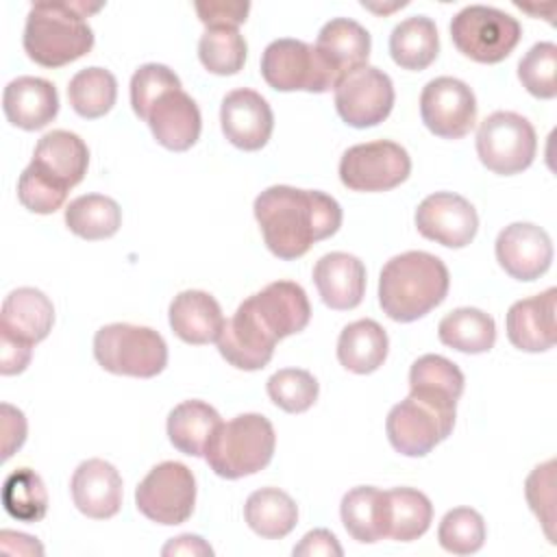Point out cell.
<instances>
[{"mask_svg": "<svg viewBox=\"0 0 557 557\" xmlns=\"http://www.w3.org/2000/svg\"><path fill=\"white\" fill-rule=\"evenodd\" d=\"M520 37V22L496 7L470 4L450 22L455 48L476 63H500L513 52Z\"/></svg>", "mask_w": 557, "mask_h": 557, "instance_id": "cell-7", "label": "cell"}, {"mask_svg": "<svg viewBox=\"0 0 557 557\" xmlns=\"http://www.w3.org/2000/svg\"><path fill=\"white\" fill-rule=\"evenodd\" d=\"M276 435L261 413H242L220 422L205 446L209 468L222 479H242L263 470L274 455Z\"/></svg>", "mask_w": 557, "mask_h": 557, "instance_id": "cell-4", "label": "cell"}, {"mask_svg": "<svg viewBox=\"0 0 557 557\" xmlns=\"http://www.w3.org/2000/svg\"><path fill=\"white\" fill-rule=\"evenodd\" d=\"M457 403L437 400L409 392L394 405L385 420V433L396 453L405 457H424L444 442L455 426Z\"/></svg>", "mask_w": 557, "mask_h": 557, "instance_id": "cell-6", "label": "cell"}, {"mask_svg": "<svg viewBox=\"0 0 557 557\" xmlns=\"http://www.w3.org/2000/svg\"><path fill=\"white\" fill-rule=\"evenodd\" d=\"M161 553L163 555H213V548L200 535L185 533L168 542Z\"/></svg>", "mask_w": 557, "mask_h": 557, "instance_id": "cell-50", "label": "cell"}, {"mask_svg": "<svg viewBox=\"0 0 557 557\" xmlns=\"http://www.w3.org/2000/svg\"><path fill=\"white\" fill-rule=\"evenodd\" d=\"M224 137L242 150H261L272 137L274 113L268 100L255 89H233L220 107Z\"/></svg>", "mask_w": 557, "mask_h": 557, "instance_id": "cell-16", "label": "cell"}, {"mask_svg": "<svg viewBox=\"0 0 557 557\" xmlns=\"http://www.w3.org/2000/svg\"><path fill=\"white\" fill-rule=\"evenodd\" d=\"M339 516L348 535L361 544H374L387 537L385 492L374 485H359L344 494Z\"/></svg>", "mask_w": 557, "mask_h": 557, "instance_id": "cell-28", "label": "cell"}, {"mask_svg": "<svg viewBox=\"0 0 557 557\" xmlns=\"http://www.w3.org/2000/svg\"><path fill=\"white\" fill-rule=\"evenodd\" d=\"M524 494H527L531 511L544 524L546 537L550 542H555V533H553V527H555V461L553 459L533 468V472L527 476Z\"/></svg>", "mask_w": 557, "mask_h": 557, "instance_id": "cell-44", "label": "cell"}, {"mask_svg": "<svg viewBox=\"0 0 557 557\" xmlns=\"http://www.w3.org/2000/svg\"><path fill=\"white\" fill-rule=\"evenodd\" d=\"M496 261L516 281L540 278L553 261L548 233L531 222H513L496 237Z\"/></svg>", "mask_w": 557, "mask_h": 557, "instance_id": "cell-15", "label": "cell"}, {"mask_svg": "<svg viewBox=\"0 0 557 557\" xmlns=\"http://www.w3.org/2000/svg\"><path fill=\"white\" fill-rule=\"evenodd\" d=\"M313 283L326 307L348 311L363 300L366 265L355 255L329 252L315 261Z\"/></svg>", "mask_w": 557, "mask_h": 557, "instance_id": "cell-23", "label": "cell"}, {"mask_svg": "<svg viewBox=\"0 0 557 557\" xmlns=\"http://www.w3.org/2000/svg\"><path fill=\"white\" fill-rule=\"evenodd\" d=\"M440 52L435 22L426 15H411L394 26L389 35V54L403 70H426Z\"/></svg>", "mask_w": 557, "mask_h": 557, "instance_id": "cell-30", "label": "cell"}, {"mask_svg": "<svg viewBox=\"0 0 557 557\" xmlns=\"http://www.w3.org/2000/svg\"><path fill=\"white\" fill-rule=\"evenodd\" d=\"M315 50L342 78L348 72L368 65L370 33L350 17H335L320 28Z\"/></svg>", "mask_w": 557, "mask_h": 557, "instance_id": "cell-27", "label": "cell"}, {"mask_svg": "<svg viewBox=\"0 0 557 557\" xmlns=\"http://www.w3.org/2000/svg\"><path fill=\"white\" fill-rule=\"evenodd\" d=\"M261 76L276 91L324 94L339 76L320 57L315 46L300 39H274L261 54Z\"/></svg>", "mask_w": 557, "mask_h": 557, "instance_id": "cell-8", "label": "cell"}, {"mask_svg": "<svg viewBox=\"0 0 557 557\" xmlns=\"http://www.w3.org/2000/svg\"><path fill=\"white\" fill-rule=\"evenodd\" d=\"M168 313L174 335L194 346L218 342L226 322L218 300L202 289H185L176 294Z\"/></svg>", "mask_w": 557, "mask_h": 557, "instance_id": "cell-25", "label": "cell"}, {"mask_svg": "<svg viewBox=\"0 0 557 557\" xmlns=\"http://www.w3.org/2000/svg\"><path fill=\"white\" fill-rule=\"evenodd\" d=\"M220 422V413L211 405L202 400H183L168 416V437L176 450L189 457H200Z\"/></svg>", "mask_w": 557, "mask_h": 557, "instance_id": "cell-33", "label": "cell"}, {"mask_svg": "<svg viewBox=\"0 0 557 557\" xmlns=\"http://www.w3.org/2000/svg\"><path fill=\"white\" fill-rule=\"evenodd\" d=\"M409 152L389 139L350 146L339 159V181L352 191H387L409 178Z\"/></svg>", "mask_w": 557, "mask_h": 557, "instance_id": "cell-11", "label": "cell"}, {"mask_svg": "<svg viewBox=\"0 0 557 557\" xmlns=\"http://www.w3.org/2000/svg\"><path fill=\"white\" fill-rule=\"evenodd\" d=\"M420 117L442 139H461L476 124L474 91L459 78L437 76L420 94Z\"/></svg>", "mask_w": 557, "mask_h": 557, "instance_id": "cell-13", "label": "cell"}, {"mask_svg": "<svg viewBox=\"0 0 557 557\" xmlns=\"http://www.w3.org/2000/svg\"><path fill=\"white\" fill-rule=\"evenodd\" d=\"M30 355H33L30 344L0 331V372L4 376L24 372L26 366L30 363Z\"/></svg>", "mask_w": 557, "mask_h": 557, "instance_id": "cell-47", "label": "cell"}, {"mask_svg": "<svg viewBox=\"0 0 557 557\" xmlns=\"http://www.w3.org/2000/svg\"><path fill=\"white\" fill-rule=\"evenodd\" d=\"M2 111L13 126L39 131L59 113L57 87L39 76H17L4 87Z\"/></svg>", "mask_w": 557, "mask_h": 557, "instance_id": "cell-24", "label": "cell"}, {"mask_svg": "<svg viewBox=\"0 0 557 557\" xmlns=\"http://www.w3.org/2000/svg\"><path fill=\"white\" fill-rule=\"evenodd\" d=\"M248 11V2H196V13L207 28H237Z\"/></svg>", "mask_w": 557, "mask_h": 557, "instance_id": "cell-46", "label": "cell"}, {"mask_svg": "<svg viewBox=\"0 0 557 557\" xmlns=\"http://www.w3.org/2000/svg\"><path fill=\"white\" fill-rule=\"evenodd\" d=\"M437 337L444 346L459 352L481 355L496 342L494 318L476 307H459L446 313L437 324Z\"/></svg>", "mask_w": 557, "mask_h": 557, "instance_id": "cell-32", "label": "cell"}, {"mask_svg": "<svg viewBox=\"0 0 557 557\" xmlns=\"http://www.w3.org/2000/svg\"><path fill=\"white\" fill-rule=\"evenodd\" d=\"M181 89V78L161 63H144L131 78V107L146 122L152 104L168 91Z\"/></svg>", "mask_w": 557, "mask_h": 557, "instance_id": "cell-43", "label": "cell"}, {"mask_svg": "<svg viewBox=\"0 0 557 557\" xmlns=\"http://www.w3.org/2000/svg\"><path fill=\"white\" fill-rule=\"evenodd\" d=\"M94 357L111 374L152 379L168 366V344L150 326L113 322L96 331Z\"/></svg>", "mask_w": 557, "mask_h": 557, "instance_id": "cell-5", "label": "cell"}, {"mask_svg": "<svg viewBox=\"0 0 557 557\" xmlns=\"http://www.w3.org/2000/svg\"><path fill=\"white\" fill-rule=\"evenodd\" d=\"M252 211L268 250L285 261L302 257L342 226L339 202L318 189L272 185L255 198Z\"/></svg>", "mask_w": 557, "mask_h": 557, "instance_id": "cell-1", "label": "cell"}, {"mask_svg": "<svg viewBox=\"0 0 557 557\" xmlns=\"http://www.w3.org/2000/svg\"><path fill=\"white\" fill-rule=\"evenodd\" d=\"M342 546L337 537L326 529H313L309 531L298 546H294V557H342Z\"/></svg>", "mask_w": 557, "mask_h": 557, "instance_id": "cell-49", "label": "cell"}, {"mask_svg": "<svg viewBox=\"0 0 557 557\" xmlns=\"http://www.w3.org/2000/svg\"><path fill=\"white\" fill-rule=\"evenodd\" d=\"M463 372L442 355H422L411 363L409 389L440 400L457 403L463 394Z\"/></svg>", "mask_w": 557, "mask_h": 557, "instance_id": "cell-37", "label": "cell"}, {"mask_svg": "<svg viewBox=\"0 0 557 557\" xmlns=\"http://www.w3.org/2000/svg\"><path fill=\"white\" fill-rule=\"evenodd\" d=\"M485 520L472 507H455L446 511L437 527V542L453 555H472L485 542Z\"/></svg>", "mask_w": 557, "mask_h": 557, "instance_id": "cell-40", "label": "cell"}, {"mask_svg": "<svg viewBox=\"0 0 557 557\" xmlns=\"http://www.w3.org/2000/svg\"><path fill=\"white\" fill-rule=\"evenodd\" d=\"M67 191L39 174L30 163L17 178V200L33 213H54L63 207Z\"/></svg>", "mask_w": 557, "mask_h": 557, "instance_id": "cell-45", "label": "cell"}, {"mask_svg": "<svg viewBox=\"0 0 557 557\" xmlns=\"http://www.w3.org/2000/svg\"><path fill=\"white\" fill-rule=\"evenodd\" d=\"M259 322L270 335L283 339L300 333L311 318V305L305 289L294 281H274L246 298Z\"/></svg>", "mask_w": 557, "mask_h": 557, "instance_id": "cell-18", "label": "cell"}, {"mask_svg": "<svg viewBox=\"0 0 557 557\" xmlns=\"http://www.w3.org/2000/svg\"><path fill=\"white\" fill-rule=\"evenodd\" d=\"M392 78L374 65H361L342 76L335 85V109L352 128L381 124L392 113Z\"/></svg>", "mask_w": 557, "mask_h": 557, "instance_id": "cell-12", "label": "cell"}, {"mask_svg": "<svg viewBox=\"0 0 557 557\" xmlns=\"http://www.w3.org/2000/svg\"><path fill=\"white\" fill-rule=\"evenodd\" d=\"M72 500L81 513L94 520L113 518L122 507V476L104 459H87L72 474Z\"/></svg>", "mask_w": 557, "mask_h": 557, "instance_id": "cell-19", "label": "cell"}, {"mask_svg": "<svg viewBox=\"0 0 557 557\" xmlns=\"http://www.w3.org/2000/svg\"><path fill=\"white\" fill-rule=\"evenodd\" d=\"M389 339L385 329L370 318L344 326L337 339L339 363L355 374H370L379 370L387 357Z\"/></svg>", "mask_w": 557, "mask_h": 557, "instance_id": "cell-29", "label": "cell"}, {"mask_svg": "<svg viewBox=\"0 0 557 557\" xmlns=\"http://www.w3.org/2000/svg\"><path fill=\"white\" fill-rule=\"evenodd\" d=\"M450 276L446 263L424 250L392 257L379 276V305L394 322H413L442 305Z\"/></svg>", "mask_w": 557, "mask_h": 557, "instance_id": "cell-2", "label": "cell"}, {"mask_svg": "<svg viewBox=\"0 0 557 557\" xmlns=\"http://www.w3.org/2000/svg\"><path fill=\"white\" fill-rule=\"evenodd\" d=\"M102 4L87 2H35L26 15L24 50L30 61L44 67H61L94 48V30L87 15Z\"/></svg>", "mask_w": 557, "mask_h": 557, "instance_id": "cell-3", "label": "cell"}, {"mask_svg": "<svg viewBox=\"0 0 557 557\" xmlns=\"http://www.w3.org/2000/svg\"><path fill=\"white\" fill-rule=\"evenodd\" d=\"M137 509L157 524H181L194 513L196 479L181 461L157 463L135 490Z\"/></svg>", "mask_w": 557, "mask_h": 557, "instance_id": "cell-10", "label": "cell"}, {"mask_svg": "<svg viewBox=\"0 0 557 557\" xmlns=\"http://www.w3.org/2000/svg\"><path fill=\"white\" fill-rule=\"evenodd\" d=\"M416 228L422 237L446 248L468 246L479 231L476 209L459 194L435 191L416 209Z\"/></svg>", "mask_w": 557, "mask_h": 557, "instance_id": "cell-14", "label": "cell"}, {"mask_svg": "<svg viewBox=\"0 0 557 557\" xmlns=\"http://www.w3.org/2000/svg\"><path fill=\"white\" fill-rule=\"evenodd\" d=\"M152 137L168 150L183 152L191 148L202 128V117L196 100L183 89L163 94L146 117Z\"/></svg>", "mask_w": 557, "mask_h": 557, "instance_id": "cell-20", "label": "cell"}, {"mask_svg": "<svg viewBox=\"0 0 557 557\" xmlns=\"http://www.w3.org/2000/svg\"><path fill=\"white\" fill-rule=\"evenodd\" d=\"M117 98V81L104 67H85L70 78L67 100L72 109L85 117L96 120L109 113Z\"/></svg>", "mask_w": 557, "mask_h": 557, "instance_id": "cell-36", "label": "cell"}, {"mask_svg": "<svg viewBox=\"0 0 557 557\" xmlns=\"http://www.w3.org/2000/svg\"><path fill=\"white\" fill-rule=\"evenodd\" d=\"M30 165L39 174L50 178L54 185L70 191L87 174L89 150H87V144L76 133L57 128L46 133L37 141Z\"/></svg>", "mask_w": 557, "mask_h": 557, "instance_id": "cell-21", "label": "cell"}, {"mask_svg": "<svg viewBox=\"0 0 557 557\" xmlns=\"http://www.w3.org/2000/svg\"><path fill=\"white\" fill-rule=\"evenodd\" d=\"M555 298L557 289L516 300L505 318L509 342L524 352H544L555 344Z\"/></svg>", "mask_w": 557, "mask_h": 557, "instance_id": "cell-22", "label": "cell"}, {"mask_svg": "<svg viewBox=\"0 0 557 557\" xmlns=\"http://www.w3.org/2000/svg\"><path fill=\"white\" fill-rule=\"evenodd\" d=\"M2 459L7 461L15 450L22 448L26 440V418L20 409L2 403Z\"/></svg>", "mask_w": 557, "mask_h": 557, "instance_id": "cell-48", "label": "cell"}, {"mask_svg": "<svg viewBox=\"0 0 557 557\" xmlns=\"http://www.w3.org/2000/svg\"><path fill=\"white\" fill-rule=\"evenodd\" d=\"M537 152L533 124L513 111L490 113L476 131V154L494 174L511 176L527 170Z\"/></svg>", "mask_w": 557, "mask_h": 557, "instance_id": "cell-9", "label": "cell"}, {"mask_svg": "<svg viewBox=\"0 0 557 557\" xmlns=\"http://www.w3.org/2000/svg\"><path fill=\"white\" fill-rule=\"evenodd\" d=\"M244 518L257 535L265 540H281L294 531L298 522V507L287 492L278 487H261L246 498Z\"/></svg>", "mask_w": 557, "mask_h": 557, "instance_id": "cell-31", "label": "cell"}, {"mask_svg": "<svg viewBox=\"0 0 557 557\" xmlns=\"http://www.w3.org/2000/svg\"><path fill=\"white\" fill-rule=\"evenodd\" d=\"M518 78L522 87L542 100L557 96V46L540 41L518 63Z\"/></svg>", "mask_w": 557, "mask_h": 557, "instance_id": "cell-42", "label": "cell"}, {"mask_svg": "<svg viewBox=\"0 0 557 557\" xmlns=\"http://www.w3.org/2000/svg\"><path fill=\"white\" fill-rule=\"evenodd\" d=\"M248 46L237 28H207L198 41L200 63L218 76L237 74L246 63Z\"/></svg>", "mask_w": 557, "mask_h": 557, "instance_id": "cell-39", "label": "cell"}, {"mask_svg": "<svg viewBox=\"0 0 557 557\" xmlns=\"http://www.w3.org/2000/svg\"><path fill=\"white\" fill-rule=\"evenodd\" d=\"M276 337L265 331L250 305L244 300L231 320L224 322L218 337L220 355L237 370L255 372L270 363Z\"/></svg>", "mask_w": 557, "mask_h": 557, "instance_id": "cell-17", "label": "cell"}, {"mask_svg": "<svg viewBox=\"0 0 557 557\" xmlns=\"http://www.w3.org/2000/svg\"><path fill=\"white\" fill-rule=\"evenodd\" d=\"M65 224L83 239H107L117 233L122 224V209L109 196L85 194L65 207Z\"/></svg>", "mask_w": 557, "mask_h": 557, "instance_id": "cell-35", "label": "cell"}, {"mask_svg": "<svg viewBox=\"0 0 557 557\" xmlns=\"http://www.w3.org/2000/svg\"><path fill=\"white\" fill-rule=\"evenodd\" d=\"M270 400L287 413H302L318 400L320 385L315 376L300 368H283L268 379Z\"/></svg>", "mask_w": 557, "mask_h": 557, "instance_id": "cell-41", "label": "cell"}, {"mask_svg": "<svg viewBox=\"0 0 557 557\" xmlns=\"http://www.w3.org/2000/svg\"><path fill=\"white\" fill-rule=\"evenodd\" d=\"M4 511L20 522H39L48 511V492L30 468L13 470L2 485Z\"/></svg>", "mask_w": 557, "mask_h": 557, "instance_id": "cell-38", "label": "cell"}, {"mask_svg": "<svg viewBox=\"0 0 557 557\" xmlns=\"http://www.w3.org/2000/svg\"><path fill=\"white\" fill-rule=\"evenodd\" d=\"M387 500V537L413 542L424 535L433 520V505L420 490L394 487L385 492Z\"/></svg>", "mask_w": 557, "mask_h": 557, "instance_id": "cell-34", "label": "cell"}, {"mask_svg": "<svg viewBox=\"0 0 557 557\" xmlns=\"http://www.w3.org/2000/svg\"><path fill=\"white\" fill-rule=\"evenodd\" d=\"M54 324L52 300L35 287L13 289L0 311V331L22 339L26 344H37L48 337Z\"/></svg>", "mask_w": 557, "mask_h": 557, "instance_id": "cell-26", "label": "cell"}]
</instances>
